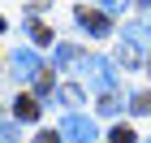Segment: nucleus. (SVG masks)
<instances>
[{
  "label": "nucleus",
  "mask_w": 151,
  "mask_h": 143,
  "mask_svg": "<svg viewBox=\"0 0 151 143\" xmlns=\"http://www.w3.org/2000/svg\"><path fill=\"white\" fill-rule=\"evenodd\" d=\"M151 52V30L147 26H125L121 30V65H142V57Z\"/></svg>",
  "instance_id": "obj_1"
},
{
  "label": "nucleus",
  "mask_w": 151,
  "mask_h": 143,
  "mask_svg": "<svg viewBox=\"0 0 151 143\" xmlns=\"http://www.w3.org/2000/svg\"><path fill=\"white\" fill-rule=\"evenodd\" d=\"M82 74H86V83H91L99 95H108V91H112V83H116L112 61H108V57H91V61H82Z\"/></svg>",
  "instance_id": "obj_2"
},
{
  "label": "nucleus",
  "mask_w": 151,
  "mask_h": 143,
  "mask_svg": "<svg viewBox=\"0 0 151 143\" xmlns=\"http://www.w3.org/2000/svg\"><path fill=\"white\" fill-rule=\"evenodd\" d=\"M60 134L69 143H95V121L82 117V113H69V117L60 121Z\"/></svg>",
  "instance_id": "obj_3"
},
{
  "label": "nucleus",
  "mask_w": 151,
  "mask_h": 143,
  "mask_svg": "<svg viewBox=\"0 0 151 143\" xmlns=\"http://www.w3.org/2000/svg\"><path fill=\"white\" fill-rule=\"evenodd\" d=\"M73 17H78V26H82V30H91V35H99V39L112 30V17H108L104 9H91V4H82Z\"/></svg>",
  "instance_id": "obj_4"
},
{
  "label": "nucleus",
  "mask_w": 151,
  "mask_h": 143,
  "mask_svg": "<svg viewBox=\"0 0 151 143\" xmlns=\"http://www.w3.org/2000/svg\"><path fill=\"white\" fill-rule=\"evenodd\" d=\"M13 70H17V78H39L43 65H39V57L30 48H17V52H13Z\"/></svg>",
  "instance_id": "obj_5"
},
{
  "label": "nucleus",
  "mask_w": 151,
  "mask_h": 143,
  "mask_svg": "<svg viewBox=\"0 0 151 143\" xmlns=\"http://www.w3.org/2000/svg\"><path fill=\"white\" fill-rule=\"evenodd\" d=\"M13 113H17V121H35V117H39V100H30V95H17Z\"/></svg>",
  "instance_id": "obj_6"
},
{
  "label": "nucleus",
  "mask_w": 151,
  "mask_h": 143,
  "mask_svg": "<svg viewBox=\"0 0 151 143\" xmlns=\"http://www.w3.org/2000/svg\"><path fill=\"white\" fill-rule=\"evenodd\" d=\"M26 35L35 39L39 48H47V44H52V39H56V35H52V30H47L43 22H39V17H30V22H26Z\"/></svg>",
  "instance_id": "obj_7"
},
{
  "label": "nucleus",
  "mask_w": 151,
  "mask_h": 143,
  "mask_svg": "<svg viewBox=\"0 0 151 143\" xmlns=\"http://www.w3.org/2000/svg\"><path fill=\"white\" fill-rule=\"evenodd\" d=\"M52 57H56V65H73V61H82V52L73 44H56V52H52Z\"/></svg>",
  "instance_id": "obj_8"
},
{
  "label": "nucleus",
  "mask_w": 151,
  "mask_h": 143,
  "mask_svg": "<svg viewBox=\"0 0 151 143\" xmlns=\"http://www.w3.org/2000/svg\"><path fill=\"white\" fill-rule=\"evenodd\" d=\"M129 113H138V117H151V91H138L129 100Z\"/></svg>",
  "instance_id": "obj_9"
},
{
  "label": "nucleus",
  "mask_w": 151,
  "mask_h": 143,
  "mask_svg": "<svg viewBox=\"0 0 151 143\" xmlns=\"http://www.w3.org/2000/svg\"><path fill=\"white\" fill-rule=\"evenodd\" d=\"M99 113H121V95H116V91L99 95Z\"/></svg>",
  "instance_id": "obj_10"
},
{
  "label": "nucleus",
  "mask_w": 151,
  "mask_h": 143,
  "mask_svg": "<svg viewBox=\"0 0 151 143\" xmlns=\"http://www.w3.org/2000/svg\"><path fill=\"white\" fill-rule=\"evenodd\" d=\"M60 100L65 104H82V87H60Z\"/></svg>",
  "instance_id": "obj_11"
},
{
  "label": "nucleus",
  "mask_w": 151,
  "mask_h": 143,
  "mask_svg": "<svg viewBox=\"0 0 151 143\" xmlns=\"http://www.w3.org/2000/svg\"><path fill=\"white\" fill-rule=\"evenodd\" d=\"M0 143H17V126L13 121H0Z\"/></svg>",
  "instance_id": "obj_12"
},
{
  "label": "nucleus",
  "mask_w": 151,
  "mask_h": 143,
  "mask_svg": "<svg viewBox=\"0 0 151 143\" xmlns=\"http://www.w3.org/2000/svg\"><path fill=\"white\" fill-rule=\"evenodd\" d=\"M108 143H134V130H129V126H116V130H112V139H108Z\"/></svg>",
  "instance_id": "obj_13"
},
{
  "label": "nucleus",
  "mask_w": 151,
  "mask_h": 143,
  "mask_svg": "<svg viewBox=\"0 0 151 143\" xmlns=\"http://www.w3.org/2000/svg\"><path fill=\"white\" fill-rule=\"evenodd\" d=\"M99 9H104V13H108V17H116V13L125 9V0H99Z\"/></svg>",
  "instance_id": "obj_14"
},
{
  "label": "nucleus",
  "mask_w": 151,
  "mask_h": 143,
  "mask_svg": "<svg viewBox=\"0 0 151 143\" xmlns=\"http://www.w3.org/2000/svg\"><path fill=\"white\" fill-rule=\"evenodd\" d=\"M35 91H39V95H52V78H47V70L35 78Z\"/></svg>",
  "instance_id": "obj_15"
},
{
  "label": "nucleus",
  "mask_w": 151,
  "mask_h": 143,
  "mask_svg": "<svg viewBox=\"0 0 151 143\" xmlns=\"http://www.w3.org/2000/svg\"><path fill=\"white\" fill-rule=\"evenodd\" d=\"M35 143H60V134H56V130H43V134H39Z\"/></svg>",
  "instance_id": "obj_16"
},
{
  "label": "nucleus",
  "mask_w": 151,
  "mask_h": 143,
  "mask_svg": "<svg viewBox=\"0 0 151 143\" xmlns=\"http://www.w3.org/2000/svg\"><path fill=\"white\" fill-rule=\"evenodd\" d=\"M0 30H4V17H0Z\"/></svg>",
  "instance_id": "obj_17"
},
{
  "label": "nucleus",
  "mask_w": 151,
  "mask_h": 143,
  "mask_svg": "<svg viewBox=\"0 0 151 143\" xmlns=\"http://www.w3.org/2000/svg\"><path fill=\"white\" fill-rule=\"evenodd\" d=\"M147 143H151V139H147Z\"/></svg>",
  "instance_id": "obj_18"
}]
</instances>
